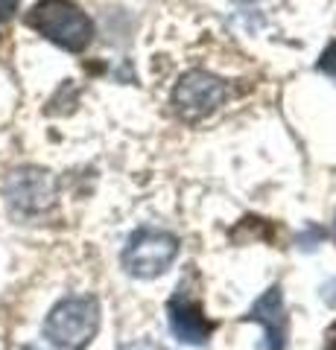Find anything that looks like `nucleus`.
<instances>
[{"label": "nucleus", "mask_w": 336, "mask_h": 350, "mask_svg": "<svg viewBox=\"0 0 336 350\" xmlns=\"http://www.w3.org/2000/svg\"><path fill=\"white\" fill-rule=\"evenodd\" d=\"M6 202L12 211L24 216L44 213L56 202V181H53V175L47 170H38V167L15 170L6 181Z\"/></svg>", "instance_id": "39448f33"}, {"label": "nucleus", "mask_w": 336, "mask_h": 350, "mask_svg": "<svg viewBox=\"0 0 336 350\" xmlns=\"http://www.w3.org/2000/svg\"><path fill=\"white\" fill-rule=\"evenodd\" d=\"M120 350H164L158 345H149V342H132V345H123Z\"/></svg>", "instance_id": "9d476101"}, {"label": "nucleus", "mask_w": 336, "mask_h": 350, "mask_svg": "<svg viewBox=\"0 0 336 350\" xmlns=\"http://www.w3.org/2000/svg\"><path fill=\"white\" fill-rule=\"evenodd\" d=\"M179 257V239L167 231L140 228L123 248V269L132 278H158Z\"/></svg>", "instance_id": "7ed1b4c3"}, {"label": "nucleus", "mask_w": 336, "mask_h": 350, "mask_svg": "<svg viewBox=\"0 0 336 350\" xmlns=\"http://www.w3.org/2000/svg\"><path fill=\"white\" fill-rule=\"evenodd\" d=\"M246 319L266 327V350H284V345H287V312H284V298H281L278 286L266 289L263 298L248 310Z\"/></svg>", "instance_id": "423d86ee"}, {"label": "nucleus", "mask_w": 336, "mask_h": 350, "mask_svg": "<svg viewBox=\"0 0 336 350\" xmlns=\"http://www.w3.org/2000/svg\"><path fill=\"white\" fill-rule=\"evenodd\" d=\"M27 27L70 53H82L94 38L91 18L70 0H38L27 12Z\"/></svg>", "instance_id": "f257e3e1"}, {"label": "nucleus", "mask_w": 336, "mask_h": 350, "mask_svg": "<svg viewBox=\"0 0 336 350\" xmlns=\"http://www.w3.org/2000/svg\"><path fill=\"white\" fill-rule=\"evenodd\" d=\"M170 330L172 336L179 338L184 345H202L208 342L211 336V321L202 315V310L193 301H184V298H176L170 301Z\"/></svg>", "instance_id": "0eeeda50"}, {"label": "nucleus", "mask_w": 336, "mask_h": 350, "mask_svg": "<svg viewBox=\"0 0 336 350\" xmlns=\"http://www.w3.org/2000/svg\"><path fill=\"white\" fill-rule=\"evenodd\" d=\"M100 330V304L91 295L64 298L50 310L44 336L62 350H82Z\"/></svg>", "instance_id": "f03ea898"}, {"label": "nucleus", "mask_w": 336, "mask_h": 350, "mask_svg": "<svg viewBox=\"0 0 336 350\" xmlns=\"http://www.w3.org/2000/svg\"><path fill=\"white\" fill-rule=\"evenodd\" d=\"M316 68H319L322 73H331V76H336V44H333V47H328V53H324V56L319 59Z\"/></svg>", "instance_id": "6e6552de"}, {"label": "nucleus", "mask_w": 336, "mask_h": 350, "mask_svg": "<svg viewBox=\"0 0 336 350\" xmlns=\"http://www.w3.org/2000/svg\"><path fill=\"white\" fill-rule=\"evenodd\" d=\"M333 350H336V347H333Z\"/></svg>", "instance_id": "f8f14e48"}, {"label": "nucleus", "mask_w": 336, "mask_h": 350, "mask_svg": "<svg viewBox=\"0 0 336 350\" xmlns=\"http://www.w3.org/2000/svg\"><path fill=\"white\" fill-rule=\"evenodd\" d=\"M27 350H36V347H27Z\"/></svg>", "instance_id": "9b49d317"}, {"label": "nucleus", "mask_w": 336, "mask_h": 350, "mask_svg": "<svg viewBox=\"0 0 336 350\" xmlns=\"http://www.w3.org/2000/svg\"><path fill=\"white\" fill-rule=\"evenodd\" d=\"M18 3H21V0H0V27H3L6 21L12 18V12L18 9Z\"/></svg>", "instance_id": "1a4fd4ad"}, {"label": "nucleus", "mask_w": 336, "mask_h": 350, "mask_svg": "<svg viewBox=\"0 0 336 350\" xmlns=\"http://www.w3.org/2000/svg\"><path fill=\"white\" fill-rule=\"evenodd\" d=\"M225 94H229V88L220 76H214L208 70H190L184 73L176 91H172V108H176V114L181 120H202L214 114L216 108L222 105Z\"/></svg>", "instance_id": "20e7f679"}]
</instances>
